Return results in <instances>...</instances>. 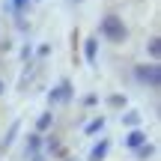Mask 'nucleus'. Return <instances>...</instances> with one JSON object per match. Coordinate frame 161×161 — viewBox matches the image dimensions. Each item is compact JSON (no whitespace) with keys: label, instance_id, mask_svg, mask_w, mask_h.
<instances>
[{"label":"nucleus","instance_id":"nucleus-1","mask_svg":"<svg viewBox=\"0 0 161 161\" xmlns=\"http://www.w3.org/2000/svg\"><path fill=\"white\" fill-rule=\"evenodd\" d=\"M98 30H102V36L108 42H125V36H128V30H125V24H122V18L119 15H104L102 18V24H98Z\"/></svg>","mask_w":161,"mask_h":161},{"label":"nucleus","instance_id":"nucleus-2","mask_svg":"<svg viewBox=\"0 0 161 161\" xmlns=\"http://www.w3.org/2000/svg\"><path fill=\"white\" fill-rule=\"evenodd\" d=\"M134 78H137L143 86H149V90H158V86H161V66L158 63L137 66V69H134Z\"/></svg>","mask_w":161,"mask_h":161},{"label":"nucleus","instance_id":"nucleus-3","mask_svg":"<svg viewBox=\"0 0 161 161\" xmlns=\"http://www.w3.org/2000/svg\"><path fill=\"white\" fill-rule=\"evenodd\" d=\"M69 96H72V80H60V84L48 92V102L60 104V102H69Z\"/></svg>","mask_w":161,"mask_h":161},{"label":"nucleus","instance_id":"nucleus-4","mask_svg":"<svg viewBox=\"0 0 161 161\" xmlns=\"http://www.w3.org/2000/svg\"><path fill=\"white\" fill-rule=\"evenodd\" d=\"M143 143H146V131H140V128H134V131L125 137V146H128V149H137V146H143Z\"/></svg>","mask_w":161,"mask_h":161},{"label":"nucleus","instance_id":"nucleus-5","mask_svg":"<svg viewBox=\"0 0 161 161\" xmlns=\"http://www.w3.org/2000/svg\"><path fill=\"white\" fill-rule=\"evenodd\" d=\"M108 149H110V140H102V143H96V146H92V152H90V161H104Z\"/></svg>","mask_w":161,"mask_h":161},{"label":"nucleus","instance_id":"nucleus-6","mask_svg":"<svg viewBox=\"0 0 161 161\" xmlns=\"http://www.w3.org/2000/svg\"><path fill=\"white\" fill-rule=\"evenodd\" d=\"M84 54H86V63H96V54H98V42H96V39H86V45H84Z\"/></svg>","mask_w":161,"mask_h":161},{"label":"nucleus","instance_id":"nucleus-7","mask_svg":"<svg viewBox=\"0 0 161 161\" xmlns=\"http://www.w3.org/2000/svg\"><path fill=\"white\" fill-rule=\"evenodd\" d=\"M39 134H30V140H27V158H36V152H39Z\"/></svg>","mask_w":161,"mask_h":161},{"label":"nucleus","instance_id":"nucleus-8","mask_svg":"<svg viewBox=\"0 0 161 161\" xmlns=\"http://www.w3.org/2000/svg\"><path fill=\"white\" fill-rule=\"evenodd\" d=\"M102 128H104V116H98V119H90V122H86L84 131H86V134H98Z\"/></svg>","mask_w":161,"mask_h":161},{"label":"nucleus","instance_id":"nucleus-9","mask_svg":"<svg viewBox=\"0 0 161 161\" xmlns=\"http://www.w3.org/2000/svg\"><path fill=\"white\" fill-rule=\"evenodd\" d=\"M146 51H149V57H152V60H158V57H161V42H158V36H152V39H149Z\"/></svg>","mask_w":161,"mask_h":161},{"label":"nucleus","instance_id":"nucleus-10","mask_svg":"<svg viewBox=\"0 0 161 161\" xmlns=\"http://www.w3.org/2000/svg\"><path fill=\"white\" fill-rule=\"evenodd\" d=\"M51 122H54V116H51V110H45V114H42V116H39V122H36V131H39V134H42V131H45V128H48V125H51Z\"/></svg>","mask_w":161,"mask_h":161},{"label":"nucleus","instance_id":"nucleus-11","mask_svg":"<svg viewBox=\"0 0 161 161\" xmlns=\"http://www.w3.org/2000/svg\"><path fill=\"white\" fill-rule=\"evenodd\" d=\"M18 128H21V125H18V122H15V125L9 128V134H6V140H3V143H0V152H3V149H9V146H12V140H15V134H18Z\"/></svg>","mask_w":161,"mask_h":161},{"label":"nucleus","instance_id":"nucleus-12","mask_svg":"<svg viewBox=\"0 0 161 161\" xmlns=\"http://www.w3.org/2000/svg\"><path fill=\"white\" fill-rule=\"evenodd\" d=\"M152 152H155V146H152V143H143V146H137V155H140V158H143V161H146V158H149V155H152Z\"/></svg>","mask_w":161,"mask_h":161},{"label":"nucleus","instance_id":"nucleus-13","mask_svg":"<svg viewBox=\"0 0 161 161\" xmlns=\"http://www.w3.org/2000/svg\"><path fill=\"white\" fill-rule=\"evenodd\" d=\"M108 104H110V108H125V96H119V92H116V96L108 98Z\"/></svg>","mask_w":161,"mask_h":161},{"label":"nucleus","instance_id":"nucleus-14","mask_svg":"<svg viewBox=\"0 0 161 161\" xmlns=\"http://www.w3.org/2000/svg\"><path fill=\"white\" fill-rule=\"evenodd\" d=\"M122 122H125V125H137V122H140V114H137V110H131V114L122 116Z\"/></svg>","mask_w":161,"mask_h":161},{"label":"nucleus","instance_id":"nucleus-15","mask_svg":"<svg viewBox=\"0 0 161 161\" xmlns=\"http://www.w3.org/2000/svg\"><path fill=\"white\" fill-rule=\"evenodd\" d=\"M27 6H30V0H12V9L15 12H24Z\"/></svg>","mask_w":161,"mask_h":161},{"label":"nucleus","instance_id":"nucleus-16","mask_svg":"<svg viewBox=\"0 0 161 161\" xmlns=\"http://www.w3.org/2000/svg\"><path fill=\"white\" fill-rule=\"evenodd\" d=\"M0 92H3V80H0Z\"/></svg>","mask_w":161,"mask_h":161}]
</instances>
